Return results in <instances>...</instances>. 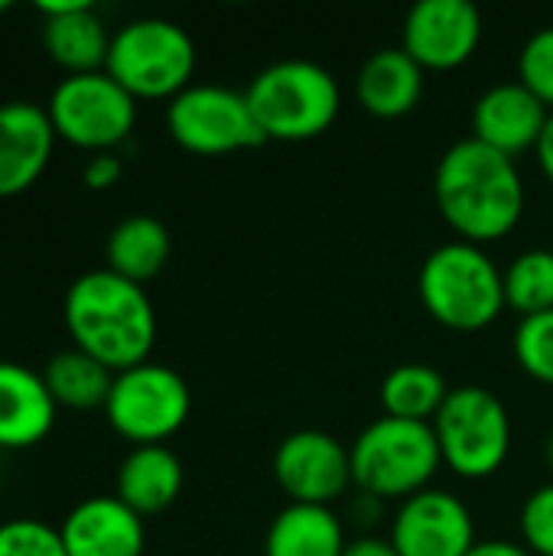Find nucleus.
I'll return each mask as SVG.
<instances>
[{
    "label": "nucleus",
    "mask_w": 553,
    "mask_h": 556,
    "mask_svg": "<svg viewBox=\"0 0 553 556\" xmlns=\"http://www.w3.org/2000/svg\"><path fill=\"white\" fill-rule=\"evenodd\" d=\"M433 199L460 241L482 248L518 228L528 192L512 156L466 137L440 156Z\"/></svg>",
    "instance_id": "1"
},
{
    "label": "nucleus",
    "mask_w": 553,
    "mask_h": 556,
    "mask_svg": "<svg viewBox=\"0 0 553 556\" xmlns=\"http://www.w3.org/2000/svg\"><path fill=\"white\" fill-rule=\"evenodd\" d=\"M62 313L72 342L114 375L150 362L156 313L140 283L108 267L88 270L72 280Z\"/></svg>",
    "instance_id": "2"
},
{
    "label": "nucleus",
    "mask_w": 553,
    "mask_h": 556,
    "mask_svg": "<svg viewBox=\"0 0 553 556\" xmlns=\"http://www.w3.org/2000/svg\"><path fill=\"white\" fill-rule=\"evenodd\" d=\"M417 296L430 319L453 332H482L508 309L499 264L486 254V248L460 238L424 257Z\"/></svg>",
    "instance_id": "3"
},
{
    "label": "nucleus",
    "mask_w": 553,
    "mask_h": 556,
    "mask_svg": "<svg viewBox=\"0 0 553 556\" xmlns=\"http://www.w3.org/2000/svg\"><path fill=\"white\" fill-rule=\"evenodd\" d=\"M264 140L303 143L323 137L342 108L336 75L310 59H280L261 68L244 88Z\"/></svg>",
    "instance_id": "4"
},
{
    "label": "nucleus",
    "mask_w": 553,
    "mask_h": 556,
    "mask_svg": "<svg viewBox=\"0 0 553 556\" xmlns=\"http://www.w3.org/2000/svg\"><path fill=\"white\" fill-rule=\"evenodd\" d=\"M349 456L355 489L378 502H407L430 489L443 466L433 424L398 417H378L368 424L349 446Z\"/></svg>",
    "instance_id": "5"
},
{
    "label": "nucleus",
    "mask_w": 553,
    "mask_h": 556,
    "mask_svg": "<svg viewBox=\"0 0 553 556\" xmlns=\"http://www.w3.org/2000/svg\"><path fill=\"white\" fill-rule=\"evenodd\" d=\"M192 36L163 16H137L111 36L104 72L134 98H176L192 85Z\"/></svg>",
    "instance_id": "6"
},
{
    "label": "nucleus",
    "mask_w": 553,
    "mask_h": 556,
    "mask_svg": "<svg viewBox=\"0 0 553 556\" xmlns=\"http://www.w3.org/2000/svg\"><path fill=\"white\" fill-rule=\"evenodd\" d=\"M433 433L443 466L473 482L495 476L512 450L508 407L482 384L453 388L433 417Z\"/></svg>",
    "instance_id": "7"
},
{
    "label": "nucleus",
    "mask_w": 553,
    "mask_h": 556,
    "mask_svg": "<svg viewBox=\"0 0 553 556\" xmlns=\"http://www.w3.org/2000/svg\"><path fill=\"white\" fill-rule=\"evenodd\" d=\"M46 114L59 140L88 153H108L130 137L137 124V98L104 68L81 72L65 75L52 88Z\"/></svg>",
    "instance_id": "8"
},
{
    "label": "nucleus",
    "mask_w": 553,
    "mask_h": 556,
    "mask_svg": "<svg viewBox=\"0 0 553 556\" xmlns=\"http://www.w3.org/2000/svg\"><path fill=\"white\" fill-rule=\"evenodd\" d=\"M192 394L179 371L160 362H143L114 375L104 417L114 433L134 446L166 443L189 420Z\"/></svg>",
    "instance_id": "9"
},
{
    "label": "nucleus",
    "mask_w": 553,
    "mask_h": 556,
    "mask_svg": "<svg viewBox=\"0 0 553 556\" xmlns=\"http://www.w3.org/2000/svg\"><path fill=\"white\" fill-rule=\"evenodd\" d=\"M169 137L199 156H228L254 150L264 140L244 91L225 85H189L166 104Z\"/></svg>",
    "instance_id": "10"
},
{
    "label": "nucleus",
    "mask_w": 553,
    "mask_h": 556,
    "mask_svg": "<svg viewBox=\"0 0 553 556\" xmlns=\"http://www.w3.org/2000/svg\"><path fill=\"white\" fill-rule=\"evenodd\" d=\"M274 479L293 505L332 508L352 482V456L332 433L297 430L274 453Z\"/></svg>",
    "instance_id": "11"
},
{
    "label": "nucleus",
    "mask_w": 553,
    "mask_h": 556,
    "mask_svg": "<svg viewBox=\"0 0 553 556\" xmlns=\"http://www.w3.org/2000/svg\"><path fill=\"white\" fill-rule=\"evenodd\" d=\"M482 42V13L469 0H420L407 10L401 49L424 72L466 65Z\"/></svg>",
    "instance_id": "12"
},
{
    "label": "nucleus",
    "mask_w": 553,
    "mask_h": 556,
    "mask_svg": "<svg viewBox=\"0 0 553 556\" xmlns=\"http://www.w3.org/2000/svg\"><path fill=\"white\" fill-rule=\"evenodd\" d=\"M388 541L401 556H466L476 547L473 511L450 492L424 489L398 505Z\"/></svg>",
    "instance_id": "13"
},
{
    "label": "nucleus",
    "mask_w": 553,
    "mask_h": 556,
    "mask_svg": "<svg viewBox=\"0 0 553 556\" xmlns=\"http://www.w3.org/2000/svg\"><path fill=\"white\" fill-rule=\"evenodd\" d=\"M551 108L518 78L499 81L473 104V137L515 160L518 153L538 147Z\"/></svg>",
    "instance_id": "14"
},
{
    "label": "nucleus",
    "mask_w": 553,
    "mask_h": 556,
    "mask_svg": "<svg viewBox=\"0 0 553 556\" xmlns=\"http://www.w3.org/2000/svg\"><path fill=\"white\" fill-rule=\"evenodd\" d=\"M55 140L46 104H0V199L26 192L46 173Z\"/></svg>",
    "instance_id": "15"
},
{
    "label": "nucleus",
    "mask_w": 553,
    "mask_h": 556,
    "mask_svg": "<svg viewBox=\"0 0 553 556\" xmlns=\"http://www.w3.org/2000/svg\"><path fill=\"white\" fill-rule=\"evenodd\" d=\"M68 556H143L147 528L117 495H91L78 502L59 525Z\"/></svg>",
    "instance_id": "16"
},
{
    "label": "nucleus",
    "mask_w": 553,
    "mask_h": 556,
    "mask_svg": "<svg viewBox=\"0 0 553 556\" xmlns=\"http://www.w3.org/2000/svg\"><path fill=\"white\" fill-rule=\"evenodd\" d=\"M42 13V46L65 75L101 72L108 65L111 36L91 0H36Z\"/></svg>",
    "instance_id": "17"
},
{
    "label": "nucleus",
    "mask_w": 553,
    "mask_h": 556,
    "mask_svg": "<svg viewBox=\"0 0 553 556\" xmlns=\"http://www.w3.org/2000/svg\"><path fill=\"white\" fill-rule=\"evenodd\" d=\"M59 404L52 401L42 371L20 362H0V450H29L42 443L55 424Z\"/></svg>",
    "instance_id": "18"
},
{
    "label": "nucleus",
    "mask_w": 553,
    "mask_h": 556,
    "mask_svg": "<svg viewBox=\"0 0 553 556\" xmlns=\"http://www.w3.org/2000/svg\"><path fill=\"white\" fill-rule=\"evenodd\" d=\"M355 98L368 114L398 121L420 104L424 68L401 46H385L362 62L355 75Z\"/></svg>",
    "instance_id": "19"
},
{
    "label": "nucleus",
    "mask_w": 553,
    "mask_h": 556,
    "mask_svg": "<svg viewBox=\"0 0 553 556\" xmlns=\"http://www.w3.org/2000/svg\"><path fill=\"white\" fill-rule=\"evenodd\" d=\"M183 463L179 456L163 446H134L124 463L117 466V479H114V495L137 511L140 518L147 515H160L166 511L179 492H183Z\"/></svg>",
    "instance_id": "20"
},
{
    "label": "nucleus",
    "mask_w": 553,
    "mask_h": 556,
    "mask_svg": "<svg viewBox=\"0 0 553 556\" xmlns=\"http://www.w3.org/2000/svg\"><path fill=\"white\" fill-rule=\"evenodd\" d=\"M345 531L332 508L287 505L264 534V556H342Z\"/></svg>",
    "instance_id": "21"
},
{
    "label": "nucleus",
    "mask_w": 553,
    "mask_h": 556,
    "mask_svg": "<svg viewBox=\"0 0 553 556\" xmlns=\"http://www.w3.org/2000/svg\"><path fill=\"white\" fill-rule=\"evenodd\" d=\"M169 254H173L169 228L153 215L121 218L104 241V261H108L104 267L140 287L166 267Z\"/></svg>",
    "instance_id": "22"
},
{
    "label": "nucleus",
    "mask_w": 553,
    "mask_h": 556,
    "mask_svg": "<svg viewBox=\"0 0 553 556\" xmlns=\"http://www.w3.org/2000/svg\"><path fill=\"white\" fill-rule=\"evenodd\" d=\"M42 381L59 407H72V410L101 407L104 410L111 384H114V371L108 365H101L95 355L72 345V349L55 352L42 365Z\"/></svg>",
    "instance_id": "23"
},
{
    "label": "nucleus",
    "mask_w": 553,
    "mask_h": 556,
    "mask_svg": "<svg viewBox=\"0 0 553 556\" xmlns=\"http://www.w3.org/2000/svg\"><path fill=\"white\" fill-rule=\"evenodd\" d=\"M447 378L427 365V362H404L391 368L381 381V407L385 417L398 420H417V424H433L440 414L443 401L450 397Z\"/></svg>",
    "instance_id": "24"
},
{
    "label": "nucleus",
    "mask_w": 553,
    "mask_h": 556,
    "mask_svg": "<svg viewBox=\"0 0 553 556\" xmlns=\"http://www.w3.org/2000/svg\"><path fill=\"white\" fill-rule=\"evenodd\" d=\"M502 280L505 306L521 319L553 309V251L548 248H531L512 257V264L502 270Z\"/></svg>",
    "instance_id": "25"
},
{
    "label": "nucleus",
    "mask_w": 553,
    "mask_h": 556,
    "mask_svg": "<svg viewBox=\"0 0 553 556\" xmlns=\"http://www.w3.org/2000/svg\"><path fill=\"white\" fill-rule=\"evenodd\" d=\"M512 349H515L518 368L528 378L553 388V309L518 319Z\"/></svg>",
    "instance_id": "26"
},
{
    "label": "nucleus",
    "mask_w": 553,
    "mask_h": 556,
    "mask_svg": "<svg viewBox=\"0 0 553 556\" xmlns=\"http://www.w3.org/2000/svg\"><path fill=\"white\" fill-rule=\"evenodd\" d=\"M0 556H68L59 528L36 518L0 521Z\"/></svg>",
    "instance_id": "27"
},
{
    "label": "nucleus",
    "mask_w": 553,
    "mask_h": 556,
    "mask_svg": "<svg viewBox=\"0 0 553 556\" xmlns=\"http://www.w3.org/2000/svg\"><path fill=\"white\" fill-rule=\"evenodd\" d=\"M518 81L553 111V26L531 33L518 52Z\"/></svg>",
    "instance_id": "28"
},
{
    "label": "nucleus",
    "mask_w": 553,
    "mask_h": 556,
    "mask_svg": "<svg viewBox=\"0 0 553 556\" xmlns=\"http://www.w3.org/2000/svg\"><path fill=\"white\" fill-rule=\"evenodd\" d=\"M521 544L535 556H553V482L535 489L521 505Z\"/></svg>",
    "instance_id": "29"
},
{
    "label": "nucleus",
    "mask_w": 553,
    "mask_h": 556,
    "mask_svg": "<svg viewBox=\"0 0 553 556\" xmlns=\"http://www.w3.org/2000/svg\"><path fill=\"white\" fill-rule=\"evenodd\" d=\"M121 176H124V163H121V156H117L114 150H108V153H91V156L85 160V166H81V182H85L88 189H95V192L117 186Z\"/></svg>",
    "instance_id": "30"
},
{
    "label": "nucleus",
    "mask_w": 553,
    "mask_h": 556,
    "mask_svg": "<svg viewBox=\"0 0 553 556\" xmlns=\"http://www.w3.org/2000/svg\"><path fill=\"white\" fill-rule=\"evenodd\" d=\"M342 556H401L394 551L391 541L385 538H359V541H349L345 544V554Z\"/></svg>",
    "instance_id": "31"
},
{
    "label": "nucleus",
    "mask_w": 553,
    "mask_h": 556,
    "mask_svg": "<svg viewBox=\"0 0 553 556\" xmlns=\"http://www.w3.org/2000/svg\"><path fill=\"white\" fill-rule=\"evenodd\" d=\"M466 556H535L518 541H476V547Z\"/></svg>",
    "instance_id": "32"
},
{
    "label": "nucleus",
    "mask_w": 553,
    "mask_h": 556,
    "mask_svg": "<svg viewBox=\"0 0 553 556\" xmlns=\"http://www.w3.org/2000/svg\"><path fill=\"white\" fill-rule=\"evenodd\" d=\"M535 156H538L541 173L553 182V111L551 117H548V124H544V134H541L538 147H535Z\"/></svg>",
    "instance_id": "33"
},
{
    "label": "nucleus",
    "mask_w": 553,
    "mask_h": 556,
    "mask_svg": "<svg viewBox=\"0 0 553 556\" xmlns=\"http://www.w3.org/2000/svg\"><path fill=\"white\" fill-rule=\"evenodd\" d=\"M544 459H548V466H551L553 472V433L548 437V443H544Z\"/></svg>",
    "instance_id": "34"
},
{
    "label": "nucleus",
    "mask_w": 553,
    "mask_h": 556,
    "mask_svg": "<svg viewBox=\"0 0 553 556\" xmlns=\"http://www.w3.org/2000/svg\"><path fill=\"white\" fill-rule=\"evenodd\" d=\"M3 10H10V3H7V0H0V13H3Z\"/></svg>",
    "instance_id": "35"
}]
</instances>
